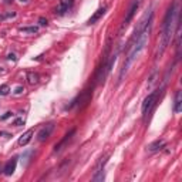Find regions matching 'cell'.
I'll return each instance as SVG.
<instances>
[{
  "label": "cell",
  "instance_id": "obj_1",
  "mask_svg": "<svg viewBox=\"0 0 182 182\" xmlns=\"http://www.w3.org/2000/svg\"><path fill=\"white\" fill-rule=\"evenodd\" d=\"M151 26H152V19L148 22L144 30L141 31V34L139 37L135 40V41H132L130 43V51H128V54H127V57H125V61L124 64H123V68H121V73H120V83L124 80L125 74L128 73V70H130V67L134 64V61L138 58V56L141 54V51L145 49L146 43H148V38H149V33H151Z\"/></svg>",
  "mask_w": 182,
  "mask_h": 182
},
{
  "label": "cell",
  "instance_id": "obj_2",
  "mask_svg": "<svg viewBox=\"0 0 182 182\" xmlns=\"http://www.w3.org/2000/svg\"><path fill=\"white\" fill-rule=\"evenodd\" d=\"M176 22H178V7H176V1H175V3L171 4V7L168 9L165 19H164V23H162L160 50H158V56L157 57H161L165 53L167 47L169 46L171 40H172V36H174V27Z\"/></svg>",
  "mask_w": 182,
  "mask_h": 182
},
{
  "label": "cell",
  "instance_id": "obj_3",
  "mask_svg": "<svg viewBox=\"0 0 182 182\" xmlns=\"http://www.w3.org/2000/svg\"><path fill=\"white\" fill-rule=\"evenodd\" d=\"M158 95H160V90H155V91H152L151 94H148L145 97V100L142 102V107H141V111H142V117H144V118H146V115L149 114V111H151L152 107L155 105Z\"/></svg>",
  "mask_w": 182,
  "mask_h": 182
},
{
  "label": "cell",
  "instance_id": "obj_4",
  "mask_svg": "<svg viewBox=\"0 0 182 182\" xmlns=\"http://www.w3.org/2000/svg\"><path fill=\"white\" fill-rule=\"evenodd\" d=\"M138 7H139V1L137 0V1H134V3H132L131 9L128 10V13H127V17H125L124 23H123V26H121V29H120V33H123V30L127 29V26H128V24L131 23V20L134 19V16H135V13H137Z\"/></svg>",
  "mask_w": 182,
  "mask_h": 182
},
{
  "label": "cell",
  "instance_id": "obj_5",
  "mask_svg": "<svg viewBox=\"0 0 182 182\" xmlns=\"http://www.w3.org/2000/svg\"><path fill=\"white\" fill-rule=\"evenodd\" d=\"M73 4H74V0H60L58 1V6L56 7V15H58V16L66 15L67 12L73 7Z\"/></svg>",
  "mask_w": 182,
  "mask_h": 182
},
{
  "label": "cell",
  "instance_id": "obj_6",
  "mask_svg": "<svg viewBox=\"0 0 182 182\" xmlns=\"http://www.w3.org/2000/svg\"><path fill=\"white\" fill-rule=\"evenodd\" d=\"M53 131H54V124H53V123L47 124L46 127H43V128L38 131V134H37V141H40V142L46 141V139L51 135V132Z\"/></svg>",
  "mask_w": 182,
  "mask_h": 182
},
{
  "label": "cell",
  "instance_id": "obj_7",
  "mask_svg": "<svg viewBox=\"0 0 182 182\" xmlns=\"http://www.w3.org/2000/svg\"><path fill=\"white\" fill-rule=\"evenodd\" d=\"M16 167H17V157H13L12 160H9L7 162H6V165L3 168V174L7 175V176L13 175L16 171Z\"/></svg>",
  "mask_w": 182,
  "mask_h": 182
},
{
  "label": "cell",
  "instance_id": "obj_8",
  "mask_svg": "<svg viewBox=\"0 0 182 182\" xmlns=\"http://www.w3.org/2000/svg\"><path fill=\"white\" fill-rule=\"evenodd\" d=\"M74 134H75V130H71V131L68 132V134H66V135H64V138L61 139L58 144H56V146H54V152H60V151H61V149H63V148L67 145V142H68L70 139L73 138Z\"/></svg>",
  "mask_w": 182,
  "mask_h": 182
},
{
  "label": "cell",
  "instance_id": "obj_9",
  "mask_svg": "<svg viewBox=\"0 0 182 182\" xmlns=\"http://www.w3.org/2000/svg\"><path fill=\"white\" fill-rule=\"evenodd\" d=\"M165 145H167L165 139H157V141L151 142L149 145L146 146V149H148L149 152H157V151H161L162 148H165Z\"/></svg>",
  "mask_w": 182,
  "mask_h": 182
},
{
  "label": "cell",
  "instance_id": "obj_10",
  "mask_svg": "<svg viewBox=\"0 0 182 182\" xmlns=\"http://www.w3.org/2000/svg\"><path fill=\"white\" fill-rule=\"evenodd\" d=\"M181 111H182V93L181 90H176L175 98H174V112L175 114H179Z\"/></svg>",
  "mask_w": 182,
  "mask_h": 182
},
{
  "label": "cell",
  "instance_id": "obj_11",
  "mask_svg": "<svg viewBox=\"0 0 182 182\" xmlns=\"http://www.w3.org/2000/svg\"><path fill=\"white\" fill-rule=\"evenodd\" d=\"M105 12H107V6H102V7H100L97 12H95L94 15L91 16L90 19H88V22H87V24H94V23H97L100 19H101L102 16L105 15Z\"/></svg>",
  "mask_w": 182,
  "mask_h": 182
},
{
  "label": "cell",
  "instance_id": "obj_12",
  "mask_svg": "<svg viewBox=\"0 0 182 182\" xmlns=\"http://www.w3.org/2000/svg\"><path fill=\"white\" fill-rule=\"evenodd\" d=\"M33 135H34V130H33V128H31V130H27V131L24 132V134H23L22 137L19 138V141H17V142H19V145H22V146L27 145V144H29L30 141H31Z\"/></svg>",
  "mask_w": 182,
  "mask_h": 182
},
{
  "label": "cell",
  "instance_id": "obj_13",
  "mask_svg": "<svg viewBox=\"0 0 182 182\" xmlns=\"http://www.w3.org/2000/svg\"><path fill=\"white\" fill-rule=\"evenodd\" d=\"M38 80H40V75H38L37 73H33V71L27 73V83H29L30 86H34V84H37V83H38Z\"/></svg>",
  "mask_w": 182,
  "mask_h": 182
},
{
  "label": "cell",
  "instance_id": "obj_14",
  "mask_svg": "<svg viewBox=\"0 0 182 182\" xmlns=\"http://www.w3.org/2000/svg\"><path fill=\"white\" fill-rule=\"evenodd\" d=\"M20 31H22V33H31V34H34V33H37V31H38V27H37V26L22 27V29H20Z\"/></svg>",
  "mask_w": 182,
  "mask_h": 182
},
{
  "label": "cell",
  "instance_id": "obj_15",
  "mask_svg": "<svg viewBox=\"0 0 182 182\" xmlns=\"http://www.w3.org/2000/svg\"><path fill=\"white\" fill-rule=\"evenodd\" d=\"M93 181H104V169H97V174L93 176Z\"/></svg>",
  "mask_w": 182,
  "mask_h": 182
},
{
  "label": "cell",
  "instance_id": "obj_16",
  "mask_svg": "<svg viewBox=\"0 0 182 182\" xmlns=\"http://www.w3.org/2000/svg\"><path fill=\"white\" fill-rule=\"evenodd\" d=\"M9 93H10V87H9L7 84H4V86L0 87V95H7Z\"/></svg>",
  "mask_w": 182,
  "mask_h": 182
},
{
  "label": "cell",
  "instance_id": "obj_17",
  "mask_svg": "<svg viewBox=\"0 0 182 182\" xmlns=\"http://www.w3.org/2000/svg\"><path fill=\"white\" fill-rule=\"evenodd\" d=\"M31 154H33V151H27V152H24V154L22 155V158L24 160L23 165H27V162H29V157L31 155ZM23 160H22V161H23Z\"/></svg>",
  "mask_w": 182,
  "mask_h": 182
},
{
  "label": "cell",
  "instance_id": "obj_18",
  "mask_svg": "<svg viewBox=\"0 0 182 182\" xmlns=\"http://www.w3.org/2000/svg\"><path fill=\"white\" fill-rule=\"evenodd\" d=\"M15 16H16L15 12H10V13H7V15L0 16V20H4V19H9V17H15Z\"/></svg>",
  "mask_w": 182,
  "mask_h": 182
},
{
  "label": "cell",
  "instance_id": "obj_19",
  "mask_svg": "<svg viewBox=\"0 0 182 182\" xmlns=\"http://www.w3.org/2000/svg\"><path fill=\"white\" fill-rule=\"evenodd\" d=\"M13 124H15L16 127H20V125L24 124V120H23V118H17V120H16V121L13 123Z\"/></svg>",
  "mask_w": 182,
  "mask_h": 182
},
{
  "label": "cell",
  "instance_id": "obj_20",
  "mask_svg": "<svg viewBox=\"0 0 182 182\" xmlns=\"http://www.w3.org/2000/svg\"><path fill=\"white\" fill-rule=\"evenodd\" d=\"M38 23H40V24H41V26H47V19H44V17H40V19H38Z\"/></svg>",
  "mask_w": 182,
  "mask_h": 182
},
{
  "label": "cell",
  "instance_id": "obj_21",
  "mask_svg": "<svg viewBox=\"0 0 182 182\" xmlns=\"http://www.w3.org/2000/svg\"><path fill=\"white\" fill-rule=\"evenodd\" d=\"M7 60H13V61H16V60H17V57H16L15 53H10V54H7Z\"/></svg>",
  "mask_w": 182,
  "mask_h": 182
},
{
  "label": "cell",
  "instance_id": "obj_22",
  "mask_svg": "<svg viewBox=\"0 0 182 182\" xmlns=\"http://www.w3.org/2000/svg\"><path fill=\"white\" fill-rule=\"evenodd\" d=\"M23 91H24V90H23V87H22V86H19V87L16 88V91H15V94H22Z\"/></svg>",
  "mask_w": 182,
  "mask_h": 182
},
{
  "label": "cell",
  "instance_id": "obj_23",
  "mask_svg": "<svg viewBox=\"0 0 182 182\" xmlns=\"http://www.w3.org/2000/svg\"><path fill=\"white\" fill-rule=\"evenodd\" d=\"M9 117H12V112H6L3 117H0V120H1V121H4V120H7Z\"/></svg>",
  "mask_w": 182,
  "mask_h": 182
},
{
  "label": "cell",
  "instance_id": "obj_24",
  "mask_svg": "<svg viewBox=\"0 0 182 182\" xmlns=\"http://www.w3.org/2000/svg\"><path fill=\"white\" fill-rule=\"evenodd\" d=\"M20 1H27V0H20Z\"/></svg>",
  "mask_w": 182,
  "mask_h": 182
},
{
  "label": "cell",
  "instance_id": "obj_25",
  "mask_svg": "<svg viewBox=\"0 0 182 182\" xmlns=\"http://www.w3.org/2000/svg\"><path fill=\"white\" fill-rule=\"evenodd\" d=\"M0 172H1V167H0Z\"/></svg>",
  "mask_w": 182,
  "mask_h": 182
}]
</instances>
